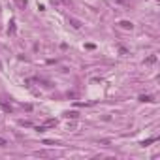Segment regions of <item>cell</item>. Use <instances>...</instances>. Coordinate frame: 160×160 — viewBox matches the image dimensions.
I'll return each instance as SVG.
<instances>
[{"mask_svg": "<svg viewBox=\"0 0 160 160\" xmlns=\"http://www.w3.org/2000/svg\"><path fill=\"white\" fill-rule=\"evenodd\" d=\"M55 124H57V121H55V119H47V121H45V124H43V128H47V126H55Z\"/></svg>", "mask_w": 160, "mask_h": 160, "instance_id": "7a4b0ae2", "label": "cell"}, {"mask_svg": "<svg viewBox=\"0 0 160 160\" xmlns=\"http://www.w3.org/2000/svg\"><path fill=\"white\" fill-rule=\"evenodd\" d=\"M6 145H8V141L4 138H0V147H6Z\"/></svg>", "mask_w": 160, "mask_h": 160, "instance_id": "52a82bcc", "label": "cell"}, {"mask_svg": "<svg viewBox=\"0 0 160 160\" xmlns=\"http://www.w3.org/2000/svg\"><path fill=\"white\" fill-rule=\"evenodd\" d=\"M139 100H141V102H155V100H153V96H139Z\"/></svg>", "mask_w": 160, "mask_h": 160, "instance_id": "277c9868", "label": "cell"}, {"mask_svg": "<svg viewBox=\"0 0 160 160\" xmlns=\"http://www.w3.org/2000/svg\"><path fill=\"white\" fill-rule=\"evenodd\" d=\"M70 23L74 25V28H79V27H81V23L77 21V19H70Z\"/></svg>", "mask_w": 160, "mask_h": 160, "instance_id": "5b68a950", "label": "cell"}, {"mask_svg": "<svg viewBox=\"0 0 160 160\" xmlns=\"http://www.w3.org/2000/svg\"><path fill=\"white\" fill-rule=\"evenodd\" d=\"M155 62H156V55H151L149 59L145 60V64H155Z\"/></svg>", "mask_w": 160, "mask_h": 160, "instance_id": "3957f363", "label": "cell"}, {"mask_svg": "<svg viewBox=\"0 0 160 160\" xmlns=\"http://www.w3.org/2000/svg\"><path fill=\"white\" fill-rule=\"evenodd\" d=\"M66 117H68V119H75V117H77V111H68V113H66Z\"/></svg>", "mask_w": 160, "mask_h": 160, "instance_id": "8992f818", "label": "cell"}, {"mask_svg": "<svg viewBox=\"0 0 160 160\" xmlns=\"http://www.w3.org/2000/svg\"><path fill=\"white\" fill-rule=\"evenodd\" d=\"M119 25H121V28H124V30H132V28H134V23L132 21H121Z\"/></svg>", "mask_w": 160, "mask_h": 160, "instance_id": "6da1fadb", "label": "cell"}]
</instances>
